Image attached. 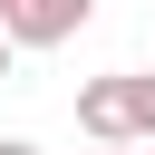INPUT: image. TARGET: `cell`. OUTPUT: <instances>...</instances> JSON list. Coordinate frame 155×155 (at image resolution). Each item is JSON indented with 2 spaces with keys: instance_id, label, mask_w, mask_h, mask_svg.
Segmentation results:
<instances>
[{
  "instance_id": "6",
  "label": "cell",
  "mask_w": 155,
  "mask_h": 155,
  "mask_svg": "<svg viewBox=\"0 0 155 155\" xmlns=\"http://www.w3.org/2000/svg\"><path fill=\"white\" fill-rule=\"evenodd\" d=\"M10 10H19V0H0V19H10Z\"/></svg>"
},
{
  "instance_id": "3",
  "label": "cell",
  "mask_w": 155,
  "mask_h": 155,
  "mask_svg": "<svg viewBox=\"0 0 155 155\" xmlns=\"http://www.w3.org/2000/svg\"><path fill=\"white\" fill-rule=\"evenodd\" d=\"M0 155H39V145H29V136H0Z\"/></svg>"
},
{
  "instance_id": "5",
  "label": "cell",
  "mask_w": 155,
  "mask_h": 155,
  "mask_svg": "<svg viewBox=\"0 0 155 155\" xmlns=\"http://www.w3.org/2000/svg\"><path fill=\"white\" fill-rule=\"evenodd\" d=\"M87 155H136V145H87Z\"/></svg>"
},
{
  "instance_id": "4",
  "label": "cell",
  "mask_w": 155,
  "mask_h": 155,
  "mask_svg": "<svg viewBox=\"0 0 155 155\" xmlns=\"http://www.w3.org/2000/svg\"><path fill=\"white\" fill-rule=\"evenodd\" d=\"M10 58H19V48H10V29H0V78H10Z\"/></svg>"
},
{
  "instance_id": "2",
  "label": "cell",
  "mask_w": 155,
  "mask_h": 155,
  "mask_svg": "<svg viewBox=\"0 0 155 155\" xmlns=\"http://www.w3.org/2000/svg\"><path fill=\"white\" fill-rule=\"evenodd\" d=\"M97 19V0H19L0 29H10V48H58V39H78Z\"/></svg>"
},
{
  "instance_id": "1",
  "label": "cell",
  "mask_w": 155,
  "mask_h": 155,
  "mask_svg": "<svg viewBox=\"0 0 155 155\" xmlns=\"http://www.w3.org/2000/svg\"><path fill=\"white\" fill-rule=\"evenodd\" d=\"M78 136L87 145H155V78L145 68H107L78 87Z\"/></svg>"
}]
</instances>
